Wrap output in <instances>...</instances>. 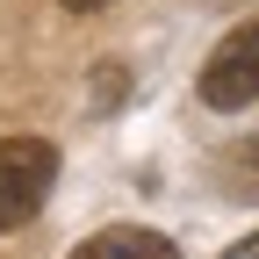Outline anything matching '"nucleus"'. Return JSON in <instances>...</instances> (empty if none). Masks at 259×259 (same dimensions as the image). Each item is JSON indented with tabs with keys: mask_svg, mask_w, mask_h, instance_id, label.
<instances>
[{
	"mask_svg": "<svg viewBox=\"0 0 259 259\" xmlns=\"http://www.w3.org/2000/svg\"><path fill=\"white\" fill-rule=\"evenodd\" d=\"M58 180V144L51 137H0V231H22L44 209Z\"/></svg>",
	"mask_w": 259,
	"mask_h": 259,
	"instance_id": "1",
	"label": "nucleus"
},
{
	"mask_svg": "<svg viewBox=\"0 0 259 259\" xmlns=\"http://www.w3.org/2000/svg\"><path fill=\"white\" fill-rule=\"evenodd\" d=\"M194 94H202L216 115H238V108L259 101V15L238 22L231 36L209 51V65H202V79H194Z\"/></svg>",
	"mask_w": 259,
	"mask_h": 259,
	"instance_id": "2",
	"label": "nucleus"
},
{
	"mask_svg": "<svg viewBox=\"0 0 259 259\" xmlns=\"http://www.w3.org/2000/svg\"><path fill=\"white\" fill-rule=\"evenodd\" d=\"M65 259H180V245L158 238V231H144V223H108V231L79 238Z\"/></svg>",
	"mask_w": 259,
	"mask_h": 259,
	"instance_id": "3",
	"label": "nucleus"
},
{
	"mask_svg": "<svg viewBox=\"0 0 259 259\" xmlns=\"http://www.w3.org/2000/svg\"><path fill=\"white\" fill-rule=\"evenodd\" d=\"M115 87H122V72H94V101H101V108H115V101H122Z\"/></svg>",
	"mask_w": 259,
	"mask_h": 259,
	"instance_id": "4",
	"label": "nucleus"
},
{
	"mask_svg": "<svg viewBox=\"0 0 259 259\" xmlns=\"http://www.w3.org/2000/svg\"><path fill=\"white\" fill-rule=\"evenodd\" d=\"M223 259H259V231H252V238H238L231 252H223Z\"/></svg>",
	"mask_w": 259,
	"mask_h": 259,
	"instance_id": "5",
	"label": "nucleus"
},
{
	"mask_svg": "<svg viewBox=\"0 0 259 259\" xmlns=\"http://www.w3.org/2000/svg\"><path fill=\"white\" fill-rule=\"evenodd\" d=\"M58 8H72V15H94V8H108V0H58Z\"/></svg>",
	"mask_w": 259,
	"mask_h": 259,
	"instance_id": "6",
	"label": "nucleus"
}]
</instances>
